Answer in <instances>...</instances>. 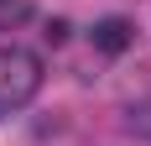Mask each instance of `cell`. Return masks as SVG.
I'll return each instance as SVG.
<instances>
[{
	"label": "cell",
	"instance_id": "7a4b0ae2",
	"mask_svg": "<svg viewBox=\"0 0 151 146\" xmlns=\"http://www.w3.org/2000/svg\"><path fill=\"white\" fill-rule=\"evenodd\" d=\"M130 42H136V26H130L125 16H104V21H94V47H99V52L115 58V52H125Z\"/></svg>",
	"mask_w": 151,
	"mask_h": 146
},
{
	"label": "cell",
	"instance_id": "6da1fadb",
	"mask_svg": "<svg viewBox=\"0 0 151 146\" xmlns=\"http://www.w3.org/2000/svg\"><path fill=\"white\" fill-rule=\"evenodd\" d=\"M42 89V58L31 47H0V115L37 99Z\"/></svg>",
	"mask_w": 151,
	"mask_h": 146
}]
</instances>
